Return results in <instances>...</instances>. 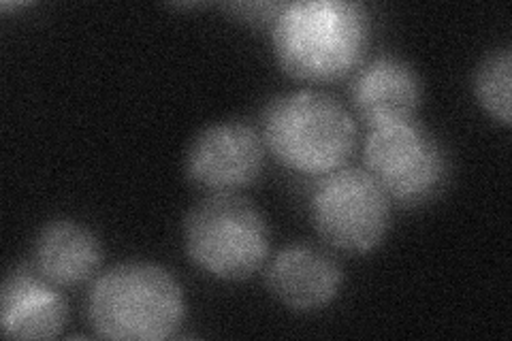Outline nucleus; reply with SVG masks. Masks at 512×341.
<instances>
[{
  "mask_svg": "<svg viewBox=\"0 0 512 341\" xmlns=\"http://www.w3.org/2000/svg\"><path fill=\"white\" fill-rule=\"evenodd\" d=\"M344 273L335 258L308 243H293L276 254L267 269L274 297L295 312H318L342 288Z\"/></svg>",
  "mask_w": 512,
  "mask_h": 341,
  "instance_id": "6e6552de",
  "label": "nucleus"
},
{
  "mask_svg": "<svg viewBox=\"0 0 512 341\" xmlns=\"http://www.w3.org/2000/svg\"><path fill=\"white\" fill-rule=\"evenodd\" d=\"M184 248L203 273L224 282L252 278L269 256L263 214L237 194H212L188 211Z\"/></svg>",
  "mask_w": 512,
  "mask_h": 341,
  "instance_id": "20e7f679",
  "label": "nucleus"
},
{
  "mask_svg": "<svg viewBox=\"0 0 512 341\" xmlns=\"http://www.w3.org/2000/svg\"><path fill=\"white\" fill-rule=\"evenodd\" d=\"M363 154L367 173L389 199L402 205L429 203L446 182L442 145L412 120L372 128Z\"/></svg>",
  "mask_w": 512,
  "mask_h": 341,
  "instance_id": "39448f33",
  "label": "nucleus"
},
{
  "mask_svg": "<svg viewBox=\"0 0 512 341\" xmlns=\"http://www.w3.org/2000/svg\"><path fill=\"white\" fill-rule=\"evenodd\" d=\"M265 143L246 122H218L192 139L184 169L188 180L212 194H235L259 180Z\"/></svg>",
  "mask_w": 512,
  "mask_h": 341,
  "instance_id": "0eeeda50",
  "label": "nucleus"
},
{
  "mask_svg": "<svg viewBox=\"0 0 512 341\" xmlns=\"http://www.w3.org/2000/svg\"><path fill=\"white\" fill-rule=\"evenodd\" d=\"M67 322V303L26 269L7 275L0 290V329L9 339H54Z\"/></svg>",
  "mask_w": 512,
  "mask_h": 341,
  "instance_id": "9d476101",
  "label": "nucleus"
},
{
  "mask_svg": "<svg viewBox=\"0 0 512 341\" xmlns=\"http://www.w3.org/2000/svg\"><path fill=\"white\" fill-rule=\"evenodd\" d=\"M421 94V79L412 64L389 54L363 64L350 88L352 105L372 128L412 120Z\"/></svg>",
  "mask_w": 512,
  "mask_h": 341,
  "instance_id": "1a4fd4ad",
  "label": "nucleus"
},
{
  "mask_svg": "<svg viewBox=\"0 0 512 341\" xmlns=\"http://www.w3.org/2000/svg\"><path fill=\"white\" fill-rule=\"evenodd\" d=\"M312 218L331 248L367 254L387 237L391 199L367 171L338 169L314 190Z\"/></svg>",
  "mask_w": 512,
  "mask_h": 341,
  "instance_id": "423d86ee",
  "label": "nucleus"
},
{
  "mask_svg": "<svg viewBox=\"0 0 512 341\" xmlns=\"http://www.w3.org/2000/svg\"><path fill=\"white\" fill-rule=\"evenodd\" d=\"M510 81V47H502V50H495L487 58H483L474 75V92L480 107L504 126L510 124Z\"/></svg>",
  "mask_w": 512,
  "mask_h": 341,
  "instance_id": "f8f14e48",
  "label": "nucleus"
},
{
  "mask_svg": "<svg viewBox=\"0 0 512 341\" xmlns=\"http://www.w3.org/2000/svg\"><path fill=\"white\" fill-rule=\"evenodd\" d=\"M186 301L180 282L154 263H122L94 282L88 318L96 335L120 341L169 339L182 327Z\"/></svg>",
  "mask_w": 512,
  "mask_h": 341,
  "instance_id": "f03ea898",
  "label": "nucleus"
},
{
  "mask_svg": "<svg viewBox=\"0 0 512 341\" xmlns=\"http://www.w3.org/2000/svg\"><path fill=\"white\" fill-rule=\"evenodd\" d=\"M103 250L96 235L73 220L45 224L35 241V265L41 278L58 286H77L92 278Z\"/></svg>",
  "mask_w": 512,
  "mask_h": 341,
  "instance_id": "9b49d317",
  "label": "nucleus"
},
{
  "mask_svg": "<svg viewBox=\"0 0 512 341\" xmlns=\"http://www.w3.org/2000/svg\"><path fill=\"white\" fill-rule=\"evenodd\" d=\"M271 43L280 67L303 81H335L359 69L370 15L348 0H299L276 11Z\"/></svg>",
  "mask_w": 512,
  "mask_h": 341,
  "instance_id": "f257e3e1",
  "label": "nucleus"
},
{
  "mask_svg": "<svg viewBox=\"0 0 512 341\" xmlns=\"http://www.w3.org/2000/svg\"><path fill=\"white\" fill-rule=\"evenodd\" d=\"M263 143L286 169L329 175L342 169L355 150L357 126L338 99L318 90H299L267 105Z\"/></svg>",
  "mask_w": 512,
  "mask_h": 341,
  "instance_id": "7ed1b4c3",
  "label": "nucleus"
}]
</instances>
